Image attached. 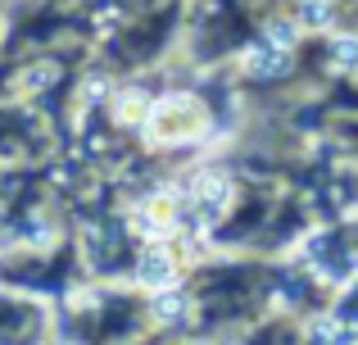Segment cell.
Wrapping results in <instances>:
<instances>
[{
	"mask_svg": "<svg viewBox=\"0 0 358 345\" xmlns=\"http://www.w3.org/2000/svg\"><path fill=\"white\" fill-rule=\"evenodd\" d=\"M145 264H150V268H141V273H150V277H164V273H168V268H164V255H150Z\"/></svg>",
	"mask_w": 358,
	"mask_h": 345,
	"instance_id": "1",
	"label": "cell"
}]
</instances>
